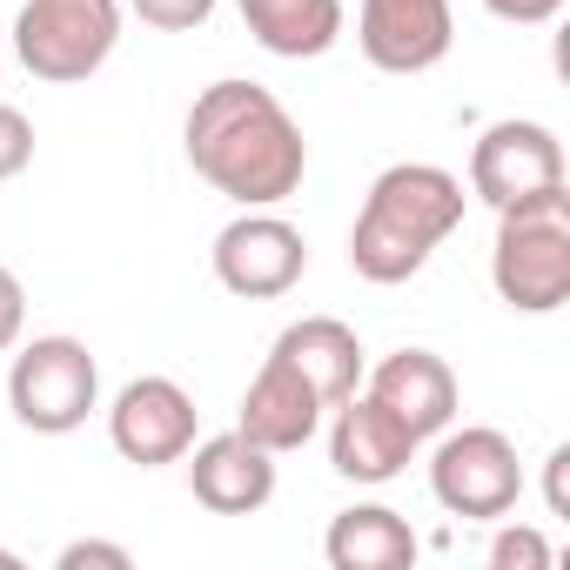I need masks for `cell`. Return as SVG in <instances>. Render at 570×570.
<instances>
[{"mask_svg":"<svg viewBox=\"0 0 570 570\" xmlns=\"http://www.w3.org/2000/svg\"><path fill=\"white\" fill-rule=\"evenodd\" d=\"M490 282L517 316H557L570 303V181L497 208Z\"/></svg>","mask_w":570,"mask_h":570,"instance_id":"cell-3","label":"cell"},{"mask_svg":"<svg viewBox=\"0 0 570 570\" xmlns=\"http://www.w3.org/2000/svg\"><path fill=\"white\" fill-rule=\"evenodd\" d=\"M363 396H376L416 443H430V436H443L456 423V370L436 350H396V356H383L370 370Z\"/></svg>","mask_w":570,"mask_h":570,"instance_id":"cell-14","label":"cell"},{"mask_svg":"<svg viewBox=\"0 0 570 570\" xmlns=\"http://www.w3.org/2000/svg\"><path fill=\"white\" fill-rule=\"evenodd\" d=\"M416 450H423V443H416L376 396H363V390H350V396L330 410V470H336L343 483H396Z\"/></svg>","mask_w":570,"mask_h":570,"instance_id":"cell-11","label":"cell"},{"mask_svg":"<svg viewBox=\"0 0 570 570\" xmlns=\"http://www.w3.org/2000/svg\"><path fill=\"white\" fill-rule=\"evenodd\" d=\"M88 563H101V570H128L135 557H128L121 543H101V537H75V543H61V557H55V570H88Z\"/></svg>","mask_w":570,"mask_h":570,"instance_id":"cell-22","label":"cell"},{"mask_svg":"<svg viewBox=\"0 0 570 570\" xmlns=\"http://www.w3.org/2000/svg\"><path fill=\"white\" fill-rule=\"evenodd\" d=\"M121 14H128L121 0H21L14 61L48 88H75L108 68L121 41Z\"/></svg>","mask_w":570,"mask_h":570,"instance_id":"cell-4","label":"cell"},{"mask_svg":"<svg viewBox=\"0 0 570 570\" xmlns=\"http://www.w3.org/2000/svg\"><path fill=\"white\" fill-rule=\"evenodd\" d=\"M483 8L503 21V28H550L563 14V0H483Z\"/></svg>","mask_w":570,"mask_h":570,"instance_id":"cell-23","label":"cell"},{"mask_svg":"<svg viewBox=\"0 0 570 570\" xmlns=\"http://www.w3.org/2000/svg\"><path fill=\"white\" fill-rule=\"evenodd\" d=\"M208 262H215V282H222L228 296H242V303H275V296H289L296 282H303L309 242H303V228H296L289 215H275V208H242V215L215 235Z\"/></svg>","mask_w":570,"mask_h":570,"instance_id":"cell-7","label":"cell"},{"mask_svg":"<svg viewBox=\"0 0 570 570\" xmlns=\"http://www.w3.org/2000/svg\"><path fill=\"white\" fill-rule=\"evenodd\" d=\"M235 14L275 61H316L343 41V0H235Z\"/></svg>","mask_w":570,"mask_h":570,"instance_id":"cell-16","label":"cell"},{"mask_svg":"<svg viewBox=\"0 0 570 570\" xmlns=\"http://www.w3.org/2000/svg\"><path fill=\"white\" fill-rule=\"evenodd\" d=\"M503 530L490 537V570H550V537L530 530V523H510L497 517Z\"/></svg>","mask_w":570,"mask_h":570,"instance_id":"cell-18","label":"cell"},{"mask_svg":"<svg viewBox=\"0 0 570 570\" xmlns=\"http://www.w3.org/2000/svg\"><path fill=\"white\" fill-rule=\"evenodd\" d=\"M323 416H330V403L282 363V356H268L255 376H248V390H242V410H235V430L248 436V443H262L268 456H289V450H303L316 430H323Z\"/></svg>","mask_w":570,"mask_h":570,"instance_id":"cell-13","label":"cell"},{"mask_svg":"<svg viewBox=\"0 0 570 570\" xmlns=\"http://www.w3.org/2000/svg\"><path fill=\"white\" fill-rule=\"evenodd\" d=\"M416 550L423 543H416L410 517L390 503H350V510H336V523L323 537V557L336 570H410Z\"/></svg>","mask_w":570,"mask_h":570,"instance_id":"cell-17","label":"cell"},{"mask_svg":"<svg viewBox=\"0 0 570 570\" xmlns=\"http://www.w3.org/2000/svg\"><path fill=\"white\" fill-rule=\"evenodd\" d=\"M563 470H570V450L557 443L550 463H543V497H550V517H570V497H563Z\"/></svg>","mask_w":570,"mask_h":570,"instance_id":"cell-24","label":"cell"},{"mask_svg":"<svg viewBox=\"0 0 570 570\" xmlns=\"http://www.w3.org/2000/svg\"><path fill=\"white\" fill-rule=\"evenodd\" d=\"M28 330V289H21V275L0 262V356H8Z\"/></svg>","mask_w":570,"mask_h":570,"instance_id":"cell-21","label":"cell"},{"mask_svg":"<svg viewBox=\"0 0 570 570\" xmlns=\"http://www.w3.org/2000/svg\"><path fill=\"white\" fill-rule=\"evenodd\" d=\"M121 8L155 35H195V28H208V14L222 0H121Z\"/></svg>","mask_w":570,"mask_h":570,"instance_id":"cell-19","label":"cell"},{"mask_svg":"<svg viewBox=\"0 0 570 570\" xmlns=\"http://www.w3.org/2000/svg\"><path fill=\"white\" fill-rule=\"evenodd\" d=\"M463 181L436 161H390L363 208H356V228H350V268L376 289H396V282L423 275L430 255L463 228Z\"/></svg>","mask_w":570,"mask_h":570,"instance_id":"cell-2","label":"cell"},{"mask_svg":"<svg viewBox=\"0 0 570 570\" xmlns=\"http://www.w3.org/2000/svg\"><path fill=\"white\" fill-rule=\"evenodd\" d=\"M181 463H188V497L215 517H255L275 497V456L262 443H248L242 430L188 443Z\"/></svg>","mask_w":570,"mask_h":570,"instance_id":"cell-12","label":"cell"},{"mask_svg":"<svg viewBox=\"0 0 570 570\" xmlns=\"http://www.w3.org/2000/svg\"><path fill=\"white\" fill-rule=\"evenodd\" d=\"M8 410L35 436H68L101 410V363L81 336H35L8 370Z\"/></svg>","mask_w":570,"mask_h":570,"instance_id":"cell-5","label":"cell"},{"mask_svg":"<svg viewBox=\"0 0 570 570\" xmlns=\"http://www.w3.org/2000/svg\"><path fill=\"white\" fill-rule=\"evenodd\" d=\"M563 181V141L543 128V121H490L470 148V195L483 208H510L537 188H557Z\"/></svg>","mask_w":570,"mask_h":570,"instance_id":"cell-9","label":"cell"},{"mask_svg":"<svg viewBox=\"0 0 570 570\" xmlns=\"http://www.w3.org/2000/svg\"><path fill=\"white\" fill-rule=\"evenodd\" d=\"M188 168L235 208H282L309 175L303 121L262 81H208L181 121Z\"/></svg>","mask_w":570,"mask_h":570,"instance_id":"cell-1","label":"cell"},{"mask_svg":"<svg viewBox=\"0 0 570 570\" xmlns=\"http://www.w3.org/2000/svg\"><path fill=\"white\" fill-rule=\"evenodd\" d=\"M430 497L450 510V517H470V523H497L517 510L523 497V463H517V443L490 423H470V430H443L436 450H430Z\"/></svg>","mask_w":570,"mask_h":570,"instance_id":"cell-6","label":"cell"},{"mask_svg":"<svg viewBox=\"0 0 570 570\" xmlns=\"http://www.w3.org/2000/svg\"><path fill=\"white\" fill-rule=\"evenodd\" d=\"M28 161H35V121L14 101H0V181H14Z\"/></svg>","mask_w":570,"mask_h":570,"instance_id":"cell-20","label":"cell"},{"mask_svg":"<svg viewBox=\"0 0 570 570\" xmlns=\"http://www.w3.org/2000/svg\"><path fill=\"white\" fill-rule=\"evenodd\" d=\"M195 416L202 410H195V396L175 376H135L108 403V443H115V456H128L141 470H161V463H181L188 456Z\"/></svg>","mask_w":570,"mask_h":570,"instance_id":"cell-8","label":"cell"},{"mask_svg":"<svg viewBox=\"0 0 570 570\" xmlns=\"http://www.w3.org/2000/svg\"><path fill=\"white\" fill-rule=\"evenodd\" d=\"M268 356H282L289 363L330 410L363 383V343H356V330L350 323H336V316H303V323H289L275 343H268Z\"/></svg>","mask_w":570,"mask_h":570,"instance_id":"cell-15","label":"cell"},{"mask_svg":"<svg viewBox=\"0 0 570 570\" xmlns=\"http://www.w3.org/2000/svg\"><path fill=\"white\" fill-rule=\"evenodd\" d=\"M456 41L450 0H363L356 48L376 75H430Z\"/></svg>","mask_w":570,"mask_h":570,"instance_id":"cell-10","label":"cell"}]
</instances>
